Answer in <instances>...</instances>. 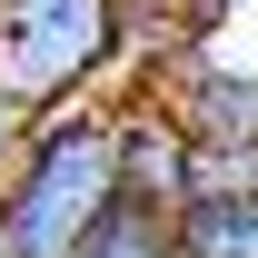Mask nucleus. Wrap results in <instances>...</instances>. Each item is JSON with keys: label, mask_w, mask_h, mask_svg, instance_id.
<instances>
[{"label": "nucleus", "mask_w": 258, "mask_h": 258, "mask_svg": "<svg viewBox=\"0 0 258 258\" xmlns=\"http://www.w3.org/2000/svg\"><path fill=\"white\" fill-rule=\"evenodd\" d=\"M119 209V109H40L20 169L0 179V248L10 258H70L99 219Z\"/></svg>", "instance_id": "nucleus-2"}, {"label": "nucleus", "mask_w": 258, "mask_h": 258, "mask_svg": "<svg viewBox=\"0 0 258 258\" xmlns=\"http://www.w3.org/2000/svg\"><path fill=\"white\" fill-rule=\"evenodd\" d=\"M169 228L179 258H258V189H199Z\"/></svg>", "instance_id": "nucleus-4"}, {"label": "nucleus", "mask_w": 258, "mask_h": 258, "mask_svg": "<svg viewBox=\"0 0 258 258\" xmlns=\"http://www.w3.org/2000/svg\"><path fill=\"white\" fill-rule=\"evenodd\" d=\"M119 109V199H149V209H189L199 199V139L179 119H169L149 90H129V99H109Z\"/></svg>", "instance_id": "nucleus-3"}, {"label": "nucleus", "mask_w": 258, "mask_h": 258, "mask_svg": "<svg viewBox=\"0 0 258 258\" xmlns=\"http://www.w3.org/2000/svg\"><path fill=\"white\" fill-rule=\"evenodd\" d=\"M30 129H40V109H30V99H10V90H0V179L20 169V149H30Z\"/></svg>", "instance_id": "nucleus-6"}, {"label": "nucleus", "mask_w": 258, "mask_h": 258, "mask_svg": "<svg viewBox=\"0 0 258 258\" xmlns=\"http://www.w3.org/2000/svg\"><path fill=\"white\" fill-rule=\"evenodd\" d=\"M199 10H258V0H189V20H199Z\"/></svg>", "instance_id": "nucleus-8"}, {"label": "nucleus", "mask_w": 258, "mask_h": 258, "mask_svg": "<svg viewBox=\"0 0 258 258\" xmlns=\"http://www.w3.org/2000/svg\"><path fill=\"white\" fill-rule=\"evenodd\" d=\"M70 258H179V228H169V209H149V199H119Z\"/></svg>", "instance_id": "nucleus-5"}, {"label": "nucleus", "mask_w": 258, "mask_h": 258, "mask_svg": "<svg viewBox=\"0 0 258 258\" xmlns=\"http://www.w3.org/2000/svg\"><path fill=\"white\" fill-rule=\"evenodd\" d=\"M179 30L139 20L129 0H0V90L30 109H80V99H129L139 70Z\"/></svg>", "instance_id": "nucleus-1"}, {"label": "nucleus", "mask_w": 258, "mask_h": 258, "mask_svg": "<svg viewBox=\"0 0 258 258\" xmlns=\"http://www.w3.org/2000/svg\"><path fill=\"white\" fill-rule=\"evenodd\" d=\"M139 20H159V30H189V0H129Z\"/></svg>", "instance_id": "nucleus-7"}]
</instances>
